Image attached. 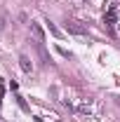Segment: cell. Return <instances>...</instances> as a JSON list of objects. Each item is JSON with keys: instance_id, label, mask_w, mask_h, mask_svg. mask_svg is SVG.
<instances>
[{"instance_id": "1", "label": "cell", "mask_w": 120, "mask_h": 122, "mask_svg": "<svg viewBox=\"0 0 120 122\" xmlns=\"http://www.w3.org/2000/svg\"><path fill=\"white\" fill-rule=\"evenodd\" d=\"M66 30L73 33V35H87V26L82 21H75V19H68L66 21Z\"/></svg>"}, {"instance_id": "2", "label": "cell", "mask_w": 120, "mask_h": 122, "mask_svg": "<svg viewBox=\"0 0 120 122\" xmlns=\"http://www.w3.org/2000/svg\"><path fill=\"white\" fill-rule=\"evenodd\" d=\"M19 66H21V71H24V73H31V71H33V63H31V59L26 56V54H21V56H19Z\"/></svg>"}, {"instance_id": "3", "label": "cell", "mask_w": 120, "mask_h": 122, "mask_svg": "<svg viewBox=\"0 0 120 122\" xmlns=\"http://www.w3.org/2000/svg\"><path fill=\"white\" fill-rule=\"evenodd\" d=\"M31 33L35 35V40H38V42H43V40H45V33H43V28H40L35 21H31Z\"/></svg>"}, {"instance_id": "4", "label": "cell", "mask_w": 120, "mask_h": 122, "mask_svg": "<svg viewBox=\"0 0 120 122\" xmlns=\"http://www.w3.org/2000/svg\"><path fill=\"white\" fill-rule=\"evenodd\" d=\"M104 24L108 26V28H111V26H115V7L106 12V16H104Z\"/></svg>"}, {"instance_id": "5", "label": "cell", "mask_w": 120, "mask_h": 122, "mask_svg": "<svg viewBox=\"0 0 120 122\" xmlns=\"http://www.w3.org/2000/svg\"><path fill=\"white\" fill-rule=\"evenodd\" d=\"M38 52H40V59H43V63H49V56H47V52H45V47H43V42H38Z\"/></svg>"}, {"instance_id": "6", "label": "cell", "mask_w": 120, "mask_h": 122, "mask_svg": "<svg viewBox=\"0 0 120 122\" xmlns=\"http://www.w3.org/2000/svg\"><path fill=\"white\" fill-rule=\"evenodd\" d=\"M47 28H49V33H52V35H54V38H61V30L57 28V26H54V24H52V21H49V24H47Z\"/></svg>"}, {"instance_id": "7", "label": "cell", "mask_w": 120, "mask_h": 122, "mask_svg": "<svg viewBox=\"0 0 120 122\" xmlns=\"http://www.w3.org/2000/svg\"><path fill=\"white\" fill-rule=\"evenodd\" d=\"M57 49H59V54L64 59H71V52H68V49H64V47H57Z\"/></svg>"}, {"instance_id": "8", "label": "cell", "mask_w": 120, "mask_h": 122, "mask_svg": "<svg viewBox=\"0 0 120 122\" xmlns=\"http://www.w3.org/2000/svg\"><path fill=\"white\" fill-rule=\"evenodd\" d=\"M16 101H19V108H21V110H28V103H26L21 96H16Z\"/></svg>"}, {"instance_id": "9", "label": "cell", "mask_w": 120, "mask_h": 122, "mask_svg": "<svg viewBox=\"0 0 120 122\" xmlns=\"http://www.w3.org/2000/svg\"><path fill=\"white\" fill-rule=\"evenodd\" d=\"M5 28V19H2V16H0V30Z\"/></svg>"}]
</instances>
